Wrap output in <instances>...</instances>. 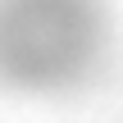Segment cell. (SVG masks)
Wrapping results in <instances>:
<instances>
[{
	"mask_svg": "<svg viewBox=\"0 0 123 123\" xmlns=\"http://www.w3.org/2000/svg\"><path fill=\"white\" fill-rule=\"evenodd\" d=\"M100 50L91 0H0V73L18 87H64Z\"/></svg>",
	"mask_w": 123,
	"mask_h": 123,
	"instance_id": "cell-1",
	"label": "cell"
}]
</instances>
